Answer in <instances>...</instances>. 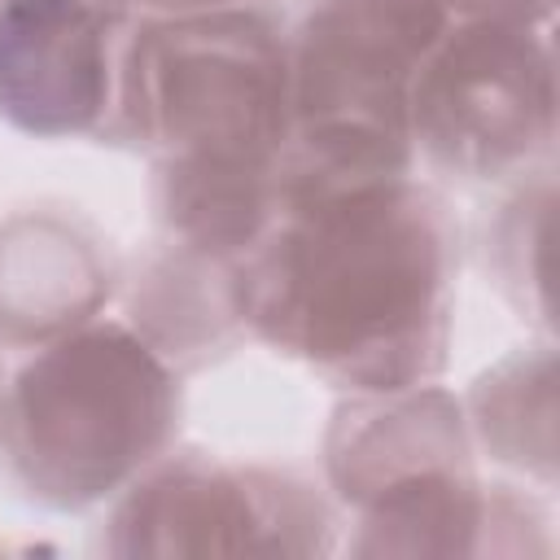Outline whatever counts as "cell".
Masks as SVG:
<instances>
[{"mask_svg":"<svg viewBox=\"0 0 560 560\" xmlns=\"http://www.w3.org/2000/svg\"><path fill=\"white\" fill-rule=\"evenodd\" d=\"M149 13H206V9H232V4H262V0H136Z\"/></svg>","mask_w":560,"mask_h":560,"instance_id":"cell-14","label":"cell"},{"mask_svg":"<svg viewBox=\"0 0 560 560\" xmlns=\"http://www.w3.org/2000/svg\"><path fill=\"white\" fill-rule=\"evenodd\" d=\"M547 210H551V179L525 184L490 232V258L499 289L516 302V311L547 319V280H542V241H547Z\"/></svg>","mask_w":560,"mask_h":560,"instance_id":"cell-12","label":"cell"},{"mask_svg":"<svg viewBox=\"0 0 560 560\" xmlns=\"http://www.w3.org/2000/svg\"><path fill=\"white\" fill-rule=\"evenodd\" d=\"M131 0H0V114L39 140L114 131Z\"/></svg>","mask_w":560,"mask_h":560,"instance_id":"cell-8","label":"cell"},{"mask_svg":"<svg viewBox=\"0 0 560 560\" xmlns=\"http://www.w3.org/2000/svg\"><path fill=\"white\" fill-rule=\"evenodd\" d=\"M455 258L451 210L411 171L280 162V214L241 262V315L341 389H411L446 363Z\"/></svg>","mask_w":560,"mask_h":560,"instance_id":"cell-1","label":"cell"},{"mask_svg":"<svg viewBox=\"0 0 560 560\" xmlns=\"http://www.w3.org/2000/svg\"><path fill=\"white\" fill-rule=\"evenodd\" d=\"M556 136L551 22H446L411 88V144L438 171L499 184Z\"/></svg>","mask_w":560,"mask_h":560,"instance_id":"cell-6","label":"cell"},{"mask_svg":"<svg viewBox=\"0 0 560 560\" xmlns=\"http://www.w3.org/2000/svg\"><path fill=\"white\" fill-rule=\"evenodd\" d=\"M328 477L359 512L354 551H481L477 534L508 521V494H486L472 477L459 402L429 381L346 402L328 438Z\"/></svg>","mask_w":560,"mask_h":560,"instance_id":"cell-5","label":"cell"},{"mask_svg":"<svg viewBox=\"0 0 560 560\" xmlns=\"http://www.w3.org/2000/svg\"><path fill=\"white\" fill-rule=\"evenodd\" d=\"M109 525L118 556H302L328 551L332 529L302 481L206 455H162L122 490Z\"/></svg>","mask_w":560,"mask_h":560,"instance_id":"cell-7","label":"cell"},{"mask_svg":"<svg viewBox=\"0 0 560 560\" xmlns=\"http://www.w3.org/2000/svg\"><path fill=\"white\" fill-rule=\"evenodd\" d=\"M451 22H551L556 0H442Z\"/></svg>","mask_w":560,"mask_h":560,"instance_id":"cell-13","label":"cell"},{"mask_svg":"<svg viewBox=\"0 0 560 560\" xmlns=\"http://www.w3.org/2000/svg\"><path fill=\"white\" fill-rule=\"evenodd\" d=\"M175 429V363L118 319L44 341L0 389V468L57 512L122 494L171 451Z\"/></svg>","mask_w":560,"mask_h":560,"instance_id":"cell-2","label":"cell"},{"mask_svg":"<svg viewBox=\"0 0 560 560\" xmlns=\"http://www.w3.org/2000/svg\"><path fill=\"white\" fill-rule=\"evenodd\" d=\"M551 350H516L472 389V424L494 459L551 477Z\"/></svg>","mask_w":560,"mask_h":560,"instance_id":"cell-11","label":"cell"},{"mask_svg":"<svg viewBox=\"0 0 560 560\" xmlns=\"http://www.w3.org/2000/svg\"><path fill=\"white\" fill-rule=\"evenodd\" d=\"M131 328L171 363L210 359L245 328L241 262L162 241L131 280Z\"/></svg>","mask_w":560,"mask_h":560,"instance_id":"cell-10","label":"cell"},{"mask_svg":"<svg viewBox=\"0 0 560 560\" xmlns=\"http://www.w3.org/2000/svg\"><path fill=\"white\" fill-rule=\"evenodd\" d=\"M289 122V26L271 0L131 26L114 136L158 162H280Z\"/></svg>","mask_w":560,"mask_h":560,"instance_id":"cell-3","label":"cell"},{"mask_svg":"<svg viewBox=\"0 0 560 560\" xmlns=\"http://www.w3.org/2000/svg\"><path fill=\"white\" fill-rule=\"evenodd\" d=\"M446 22L442 0H302L289 26L284 166L311 175L411 171V88Z\"/></svg>","mask_w":560,"mask_h":560,"instance_id":"cell-4","label":"cell"},{"mask_svg":"<svg viewBox=\"0 0 560 560\" xmlns=\"http://www.w3.org/2000/svg\"><path fill=\"white\" fill-rule=\"evenodd\" d=\"M0 389H4V385H0Z\"/></svg>","mask_w":560,"mask_h":560,"instance_id":"cell-15","label":"cell"},{"mask_svg":"<svg viewBox=\"0 0 560 560\" xmlns=\"http://www.w3.org/2000/svg\"><path fill=\"white\" fill-rule=\"evenodd\" d=\"M101 245L61 214H18L0 228V332L9 341H52L109 298Z\"/></svg>","mask_w":560,"mask_h":560,"instance_id":"cell-9","label":"cell"}]
</instances>
